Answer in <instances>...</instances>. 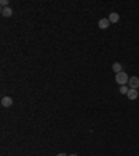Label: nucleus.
<instances>
[{"label": "nucleus", "instance_id": "423d86ee", "mask_svg": "<svg viewBox=\"0 0 139 156\" xmlns=\"http://www.w3.org/2000/svg\"><path fill=\"white\" fill-rule=\"evenodd\" d=\"M1 15L3 17H11L13 15V10L10 7H1Z\"/></svg>", "mask_w": 139, "mask_h": 156}, {"label": "nucleus", "instance_id": "1a4fd4ad", "mask_svg": "<svg viewBox=\"0 0 139 156\" xmlns=\"http://www.w3.org/2000/svg\"><path fill=\"white\" fill-rule=\"evenodd\" d=\"M128 91H129V88H127L125 85H122L121 88H120V92H121V93H125V95L128 93Z\"/></svg>", "mask_w": 139, "mask_h": 156}, {"label": "nucleus", "instance_id": "f257e3e1", "mask_svg": "<svg viewBox=\"0 0 139 156\" xmlns=\"http://www.w3.org/2000/svg\"><path fill=\"white\" fill-rule=\"evenodd\" d=\"M116 81H117V84H120V85L122 86V85H125V84L129 81V77H128V74H127V72L121 71V72L116 74Z\"/></svg>", "mask_w": 139, "mask_h": 156}, {"label": "nucleus", "instance_id": "9b49d317", "mask_svg": "<svg viewBox=\"0 0 139 156\" xmlns=\"http://www.w3.org/2000/svg\"><path fill=\"white\" fill-rule=\"evenodd\" d=\"M56 156H68V155H65V153H58V155H56Z\"/></svg>", "mask_w": 139, "mask_h": 156}, {"label": "nucleus", "instance_id": "6e6552de", "mask_svg": "<svg viewBox=\"0 0 139 156\" xmlns=\"http://www.w3.org/2000/svg\"><path fill=\"white\" fill-rule=\"evenodd\" d=\"M121 68H122V67H121V64H120V63H114V64H113V70H114V72H116V74L121 72Z\"/></svg>", "mask_w": 139, "mask_h": 156}, {"label": "nucleus", "instance_id": "f8f14e48", "mask_svg": "<svg viewBox=\"0 0 139 156\" xmlns=\"http://www.w3.org/2000/svg\"><path fill=\"white\" fill-rule=\"evenodd\" d=\"M68 156H76V155H75V153H72V155H68Z\"/></svg>", "mask_w": 139, "mask_h": 156}, {"label": "nucleus", "instance_id": "0eeeda50", "mask_svg": "<svg viewBox=\"0 0 139 156\" xmlns=\"http://www.w3.org/2000/svg\"><path fill=\"white\" fill-rule=\"evenodd\" d=\"M118 20H120V15H118L117 13H111V14L109 15V21L110 22H118Z\"/></svg>", "mask_w": 139, "mask_h": 156}, {"label": "nucleus", "instance_id": "f03ea898", "mask_svg": "<svg viewBox=\"0 0 139 156\" xmlns=\"http://www.w3.org/2000/svg\"><path fill=\"white\" fill-rule=\"evenodd\" d=\"M128 84H129V88H131V89H136V88H139V78L131 77L129 81H128Z\"/></svg>", "mask_w": 139, "mask_h": 156}, {"label": "nucleus", "instance_id": "7ed1b4c3", "mask_svg": "<svg viewBox=\"0 0 139 156\" xmlns=\"http://www.w3.org/2000/svg\"><path fill=\"white\" fill-rule=\"evenodd\" d=\"M127 96L129 98V100H135L139 96L138 89H131V88H129V91H128V93H127Z\"/></svg>", "mask_w": 139, "mask_h": 156}, {"label": "nucleus", "instance_id": "20e7f679", "mask_svg": "<svg viewBox=\"0 0 139 156\" xmlns=\"http://www.w3.org/2000/svg\"><path fill=\"white\" fill-rule=\"evenodd\" d=\"M99 28L100 29H106V28H109V25H110V21H109V18H102L100 21H99Z\"/></svg>", "mask_w": 139, "mask_h": 156}, {"label": "nucleus", "instance_id": "9d476101", "mask_svg": "<svg viewBox=\"0 0 139 156\" xmlns=\"http://www.w3.org/2000/svg\"><path fill=\"white\" fill-rule=\"evenodd\" d=\"M0 3H1V6H3V7H8V0H1Z\"/></svg>", "mask_w": 139, "mask_h": 156}, {"label": "nucleus", "instance_id": "39448f33", "mask_svg": "<svg viewBox=\"0 0 139 156\" xmlns=\"http://www.w3.org/2000/svg\"><path fill=\"white\" fill-rule=\"evenodd\" d=\"M13 105V99L10 98V96H4L3 99H1V106L3 107H10Z\"/></svg>", "mask_w": 139, "mask_h": 156}]
</instances>
